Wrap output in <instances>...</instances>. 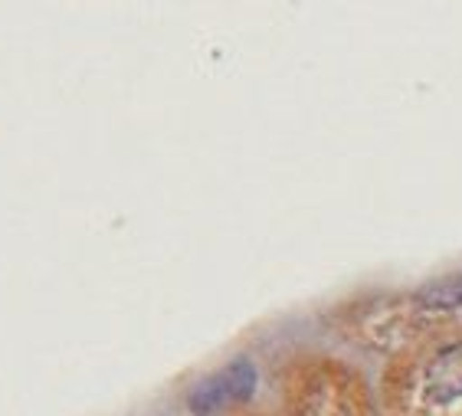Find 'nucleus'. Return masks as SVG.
I'll return each instance as SVG.
<instances>
[{
    "label": "nucleus",
    "instance_id": "f03ea898",
    "mask_svg": "<svg viewBox=\"0 0 462 416\" xmlns=\"http://www.w3.org/2000/svg\"><path fill=\"white\" fill-rule=\"evenodd\" d=\"M427 397L443 407L462 397V341L439 351L427 367Z\"/></svg>",
    "mask_w": 462,
    "mask_h": 416
},
{
    "label": "nucleus",
    "instance_id": "f257e3e1",
    "mask_svg": "<svg viewBox=\"0 0 462 416\" xmlns=\"http://www.w3.org/2000/svg\"><path fill=\"white\" fill-rule=\"evenodd\" d=\"M256 387V371L249 361H233L226 364L220 374L207 377L204 384H197L194 393H190V410L197 416H210L217 410L230 407V403H243L249 400Z\"/></svg>",
    "mask_w": 462,
    "mask_h": 416
},
{
    "label": "nucleus",
    "instance_id": "7ed1b4c3",
    "mask_svg": "<svg viewBox=\"0 0 462 416\" xmlns=\"http://www.w3.org/2000/svg\"><path fill=\"white\" fill-rule=\"evenodd\" d=\"M420 301L430 309H456L462 305V275H449L443 282H433L420 292Z\"/></svg>",
    "mask_w": 462,
    "mask_h": 416
}]
</instances>
